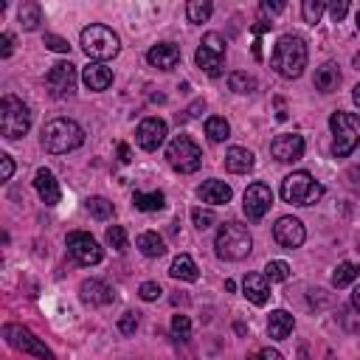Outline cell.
Instances as JSON below:
<instances>
[{"mask_svg":"<svg viewBox=\"0 0 360 360\" xmlns=\"http://www.w3.org/2000/svg\"><path fill=\"white\" fill-rule=\"evenodd\" d=\"M270 68L281 79H298L307 68V42L295 34L278 37V42L273 48V56H270Z\"/></svg>","mask_w":360,"mask_h":360,"instance_id":"6da1fadb","label":"cell"},{"mask_svg":"<svg viewBox=\"0 0 360 360\" xmlns=\"http://www.w3.org/2000/svg\"><path fill=\"white\" fill-rule=\"evenodd\" d=\"M84 143V129L73 118H53L42 127V149L51 155L73 152Z\"/></svg>","mask_w":360,"mask_h":360,"instance_id":"7a4b0ae2","label":"cell"},{"mask_svg":"<svg viewBox=\"0 0 360 360\" xmlns=\"http://www.w3.org/2000/svg\"><path fill=\"white\" fill-rule=\"evenodd\" d=\"M214 248H217V256L225 259V262H239L245 259L250 250H253V236L245 225L239 222H225L219 231H217V239H214Z\"/></svg>","mask_w":360,"mask_h":360,"instance_id":"3957f363","label":"cell"},{"mask_svg":"<svg viewBox=\"0 0 360 360\" xmlns=\"http://www.w3.org/2000/svg\"><path fill=\"white\" fill-rule=\"evenodd\" d=\"M329 129H332V155L335 158H346L354 152V146L360 143V118L354 112H332L329 115Z\"/></svg>","mask_w":360,"mask_h":360,"instance_id":"277c9868","label":"cell"},{"mask_svg":"<svg viewBox=\"0 0 360 360\" xmlns=\"http://www.w3.org/2000/svg\"><path fill=\"white\" fill-rule=\"evenodd\" d=\"M82 48L90 59L104 62V59H112L121 51V39L112 28H107L101 22H93V25L82 28Z\"/></svg>","mask_w":360,"mask_h":360,"instance_id":"5b68a950","label":"cell"},{"mask_svg":"<svg viewBox=\"0 0 360 360\" xmlns=\"http://www.w3.org/2000/svg\"><path fill=\"white\" fill-rule=\"evenodd\" d=\"M281 197L290 205H312L323 197V186L309 172H292L281 180Z\"/></svg>","mask_w":360,"mask_h":360,"instance_id":"8992f818","label":"cell"},{"mask_svg":"<svg viewBox=\"0 0 360 360\" xmlns=\"http://www.w3.org/2000/svg\"><path fill=\"white\" fill-rule=\"evenodd\" d=\"M31 127V110L17 98V96H3L0 98V132L8 141H17L28 132Z\"/></svg>","mask_w":360,"mask_h":360,"instance_id":"52a82bcc","label":"cell"},{"mask_svg":"<svg viewBox=\"0 0 360 360\" xmlns=\"http://www.w3.org/2000/svg\"><path fill=\"white\" fill-rule=\"evenodd\" d=\"M166 160H169V166H172L174 172H180V174H191V172L200 169V163H202V152H200V146H197L188 135H174L172 143L166 146Z\"/></svg>","mask_w":360,"mask_h":360,"instance_id":"ba28073f","label":"cell"},{"mask_svg":"<svg viewBox=\"0 0 360 360\" xmlns=\"http://www.w3.org/2000/svg\"><path fill=\"white\" fill-rule=\"evenodd\" d=\"M194 62H197V68L205 70L211 79L222 76V68H225V39H222V34L208 31V34L202 37L197 53H194Z\"/></svg>","mask_w":360,"mask_h":360,"instance_id":"9c48e42d","label":"cell"},{"mask_svg":"<svg viewBox=\"0 0 360 360\" xmlns=\"http://www.w3.org/2000/svg\"><path fill=\"white\" fill-rule=\"evenodd\" d=\"M3 335H6V340H8V346H14V349H20L22 354H31V357H39V360H56L53 357V352L31 332V329H25V326H17V323H6V329H3Z\"/></svg>","mask_w":360,"mask_h":360,"instance_id":"30bf717a","label":"cell"},{"mask_svg":"<svg viewBox=\"0 0 360 360\" xmlns=\"http://www.w3.org/2000/svg\"><path fill=\"white\" fill-rule=\"evenodd\" d=\"M65 245H68V253L82 267H93V264H98L104 259V250L98 248V242L90 233H84V231H70L68 239H65Z\"/></svg>","mask_w":360,"mask_h":360,"instance_id":"8fae6325","label":"cell"},{"mask_svg":"<svg viewBox=\"0 0 360 360\" xmlns=\"http://www.w3.org/2000/svg\"><path fill=\"white\" fill-rule=\"evenodd\" d=\"M76 65L70 62H56L51 65L48 76H45V87L53 98H70L76 93Z\"/></svg>","mask_w":360,"mask_h":360,"instance_id":"7c38bea8","label":"cell"},{"mask_svg":"<svg viewBox=\"0 0 360 360\" xmlns=\"http://www.w3.org/2000/svg\"><path fill=\"white\" fill-rule=\"evenodd\" d=\"M270 205H273V191H270V186H264V183H250V186L245 188L242 208H245V214H248L250 222H259V219L270 211Z\"/></svg>","mask_w":360,"mask_h":360,"instance_id":"4fadbf2b","label":"cell"},{"mask_svg":"<svg viewBox=\"0 0 360 360\" xmlns=\"http://www.w3.org/2000/svg\"><path fill=\"white\" fill-rule=\"evenodd\" d=\"M273 239H276L281 248L292 250V248H301V245H304L307 231H304L301 219H295V217H281V219L273 225Z\"/></svg>","mask_w":360,"mask_h":360,"instance_id":"5bb4252c","label":"cell"},{"mask_svg":"<svg viewBox=\"0 0 360 360\" xmlns=\"http://www.w3.org/2000/svg\"><path fill=\"white\" fill-rule=\"evenodd\" d=\"M270 155L278 160V163H292L304 155V138L295 135V132H284V135H276L270 141Z\"/></svg>","mask_w":360,"mask_h":360,"instance_id":"9a60e30c","label":"cell"},{"mask_svg":"<svg viewBox=\"0 0 360 360\" xmlns=\"http://www.w3.org/2000/svg\"><path fill=\"white\" fill-rule=\"evenodd\" d=\"M135 141H138L141 149L155 152L166 141V121L163 118H143L135 129Z\"/></svg>","mask_w":360,"mask_h":360,"instance_id":"2e32d148","label":"cell"},{"mask_svg":"<svg viewBox=\"0 0 360 360\" xmlns=\"http://www.w3.org/2000/svg\"><path fill=\"white\" fill-rule=\"evenodd\" d=\"M79 295H82V301L90 304V307H107V304H112V298H115V292H112L104 281H98V278H84V281L79 284Z\"/></svg>","mask_w":360,"mask_h":360,"instance_id":"e0dca14e","label":"cell"},{"mask_svg":"<svg viewBox=\"0 0 360 360\" xmlns=\"http://www.w3.org/2000/svg\"><path fill=\"white\" fill-rule=\"evenodd\" d=\"M146 62H149L152 68H158V70H172V68L180 62V48H177L174 42H158V45L149 48Z\"/></svg>","mask_w":360,"mask_h":360,"instance_id":"ac0fdd59","label":"cell"},{"mask_svg":"<svg viewBox=\"0 0 360 360\" xmlns=\"http://www.w3.org/2000/svg\"><path fill=\"white\" fill-rule=\"evenodd\" d=\"M242 292H245V298H248L250 304L262 307V304H267V298H270V278L262 276V273H248L245 281H242Z\"/></svg>","mask_w":360,"mask_h":360,"instance_id":"d6986e66","label":"cell"},{"mask_svg":"<svg viewBox=\"0 0 360 360\" xmlns=\"http://www.w3.org/2000/svg\"><path fill=\"white\" fill-rule=\"evenodd\" d=\"M34 188H37V194H39V200H42L45 205H56L59 197H62L59 183H56V177H53L51 169H37V174H34Z\"/></svg>","mask_w":360,"mask_h":360,"instance_id":"ffe728a7","label":"cell"},{"mask_svg":"<svg viewBox=\"0 0 360 360\" xmlns=\"http://www.w3.org/2000/svg\"><path fill=\"white\" fill-rule=\"evenodd\" d=\"M82 82L90 87V90H107L112 84V70L104 65V62H90L84 70H82Z\"/></svg>","mask_w":360,"mask_h":360,"instance_id":"44dd1931","label":"cell"},{"mask_svg":"<svg viewBox=\"0 0 360 360\" xmlns=\"http://www.w3.org/2000/svg\"><path fill=\"white\" fill-rule=\"evenodd\" d=\"M253 163H256L253 160V152L245 149V146H231L225 152V169L233 172V174H248L253 169Z\"/></svg>","mask_w":360,"mask_h":360,"instance_id":"7402d4cb","label":"cell"},{"mask_svg":"<svg viewBox=\"0 0 360 360\" xmlns=\"http://www.w3.org/2000/svg\"><path fill=\"white\" fill-rule=\"evenodd\" d=\"M200 200L202 202H211V205H225L231 200V186L222 183V180H205L200 188H197Z\"/></svg>","mask_w":360,"mask_h":360,"instance_id":"603a6c76","label":"cell"},{"mask_svg":"<svg viewBox=\"0 0 360 360\" xmlns=\"http://www.w3.org/2000/svg\"><path fill=\"white\" fill-rule=\"evenodd\" d=\"M295 326V318L287 312V309H273L270 312V321H267V332L273 340H284Z\"/></svg>","mask_w":360,"mask_h":360,"instance_id":"cb8c5ba5","label":"cell"},{"mask_svg":"<svg viewBox=\"0 0 360 360\" xmlns=\"http://www.w3.org/2000/svg\"><path fill=\"white\" fill-rule=\"evenodd\" d=\"M338 84H340V70H338V65H335V62H323V65L318 68V73H315V87H318L321 93H332V90H338Z\"/></svg>","mask_w":360,"mask_h":360,"instance_id":"d4e9b609","label":"cell"},{"mask_svg":"<svg viewBox=\"0 0 360 360\" xmlns=\"http://www.w3.org/2000/svg\"><path fill=\"white\" fill-rule=\"evenodd\" d=\"M169 276H172V278H177V281H197L200 270H197V264H194V259H191L188 253H180V256L172 262Z\"/></svg>","mask_w":360,"mask_h":360,"instance_id":"484cf974","label":"cell"},{"mask_svg":"<svg viewBox=\"0 0 360 360\" xmlns=\"http://www.w3.org/2000/svg\"><path fill=\"white\" fill-rule=\"evenodd\" d=\"M135 245H138V250H141L143 256H149V259H158V256L166 253V242H163V236H158L155 231H143Z\"/></svg>","mask_w":360,"mask_h":360,"instance_id":"4316f807","label":"cell"},{"mask_svg":"<svg viewBox=\"0 0 360 360\" xmlns=\"http://www.w3.org/2000/svg\"><path fill=\"white\" fill-rule=\"evenodd\" d=\"M17 17H20V25H22L25 31H34V28H39V22H42V8H39V3L25 0V3L20 6V11H17Z\"/></svg>","mask_w":360,"mask_h":360,"instance_id":"83f0119b","label":"cell"},{"mask_svg":"<svg viewBox=\"0 0 360 360\" xmlns=\"http://www.w3.org/2000/svg\"><path fill=\"white\" fill-rule=\"evenodd\" d=\"M132 205H135L138 211H160V208L166 205V197H163V191H149V194L135 191V194H132Z\"/></svg>","mask_w":360,"mask_h":360,"instance_id":"f1b7e54d","label":"cell"},{"mask_svg":"<svg viewBox=\"0 0 360 360\" xmlns=\"http://www.w3.org/2000/svg\"><path fill=\"white\" fill-rule=\"evenodd\" d=\"M357 273H360V264H354V262H340L338 267H335V273H332V287H349L354 278H357Z\"/></svg>","mask_w":360,"mask_h":360,"instance_id":"f546056e","label":"cell"},{"mask_svg":"<svg viewBox=\"0 0 360 360\" xmlns=\"http://www.w3.org/2000/svg\"><path fill=\"white\" fill-rule=\"evenodd\" d=\"M205 135H208L214 143H219V141H225V138L231 135V127H228V121H225L222 115H211V118L205 121Z\"/></svg>","mask_w":360,"mask_h":360,"instance_id":"4dcf8cb0","label":"cell"},{"mask_svg":"<svg viewBox=\"0 0 360 360\" xmlns=\"http://www.w3.org/2000/svg\"><path fill=\"white\" fill-rule=\"evenodd\" d=\"M211 11H214V6H211L208 0H191V3H186V17H188V22H205V20L211 17Z\"/></svg>","mask_w":360,"mask_h":360,"instance_id":"1f68e13d","label":"cell"},{"mask_svg":"<svg viewBox=\"0 0 360 360\" xmlns=\"http://www.w3.org/2000/svg\"><path fill=\"white\" fill-rule=\"evenodd\" d=\"M228 87H231L233 93H253V90H256V79L248 76V73H242V70H233V73L228 76Z\"/></svg>","mask_w":360,"mask_h":360,"instance_id":"d6a6232c","label":"cell"},{"mask_svg":"<svg viewBox=\"0 0 360 360\" xmlns=\"http://www.w3.org/2000/svg\"><path fill=\"white\" fill-rule=\"evenodd\" d=\"M84 205H87L90 217H96V219H110L112 217V202L104 200V197H87Z\"/></svg>","mask_w":360,"mask_h":360,"instance_id":"836d02e7","label":"cell"},{"mask_svg":"<svg viewBox=\"0 0 360 360\" xmlns=\"http://www.w3.org/2000/svg\"><path fill=\"white\" fill-rule=\"evenodd\" d=\"M326 8H329V6H326L323 0H304V3H301V14H304V22L315 25Z\"/></svg>","mask_w":360,"mask_h":360,"instance_id":"e575fe53","label":"cell"},{"mask_svg":"<svg viewBox=\"0 0 360 360\" xmlns=\"http://www.w3.org/2000/svg\"><path fill=\"white\" fill-rule=\"evenodd\" d=\"M264 276H267L270 281H284V278L290 276V264H287V262H281V259H273V262H267Z\"/></svg>","mask_w":360,"mask_h":360,"instance_id":"d590c367","label":"cell"},{"mask_svg":"<svg viewBox=\"0 0 360 360\" xmlns=\"http://www.w3.org/2000/svg\"><path fill=\"white\" fill-rule=\"evenodd\" d=\"M107 245L115 248V250H127V231L121 225L107 228Z\"/></svg>","mask_w":360,"mask_h":360,"instance_id":"8d00e7d4","label":"cell"},{"mask_svg":"<svg viewBox=\"0 0 360 360\" xmlns=\"http://www.w3.org/2000/svg\"><path fill=\"white\" fill-rule=\"evenodd\" d=\"M172 332H174L180 340H186V338L191 335V321H188V315H180V312H177V315L172 318Z\"/></svg>","mask_w":360,"mask_h":360,"instance_id":"74e56055","label":"cell"},{"mask_svg":"<svg viewBox=\"0 0 360 360\" xmlns=\"http://www.w3.org/2000/svg\"><path fill=\"white\" fill-rule=\"evenodd\" d=\"M191 222H194V228H200V231H205V228H211L214 225V211H202V208H194L191 211Z\"/></svg>","mask_w":360,"mask_h":360,"instance_id":"f35d334b","label":"cell"},{"mask_svg":"<svg viewBox=\"0 0 360 360\" xmlns=\"http://www.w3.org/2000/svg\"><path fill=\"white\" fill-rule=\"evenodd\" d=\"M45 48H51V51H56V53H68L70 51V45H68V39H62V37H56V34H45Z\"/></svg>","mask_w":360,"mask_h":360,"instance_id":"ab89813d","label":"cell"},{"mask_svg":"<svg viewBox=\"0 0 360 360\" xmlns=\"http://www.w3.org/2000/svg\"><path fill=\"white\" fill-rule=\"evenodd\" d=\"M135 329H138V312H124V315H121V321H118V332L132 335Z\"/></svg>","mask_w":360,"mask_h":360,"instance_id":"60d3db41","label":"cell"},{"mask_svg":"<svg viewBox=\"0 0 360 360\" xmlns=\"http://www.w3.org/2000/svg\"><path fill=\"white\" fill-rule=\"evenodd\" d=\"M160 284H155V281H143L141 284V290H138V295L143 298V301H155V298H160Z\"/></svg>","mask_w":360,"mask_h":360,"instance_id":"b9f144b4","label":"cell"},{"mask_svg":"<svg viewBox=\"0 0 360 360\" xmlns=\"http://www.w3.org/2000/svg\"><path fill=\"white\" fill-rule=\"evenodd\" d=\"M346 11H349V3H346V0H335V3H329V14H332L335 22H340V20L346 17Z\"/></svg>","mask_w":360,"mask_h":360,"instance_id":"7bdbcfd3","label":"cell"},{"mask_svg":"<svg viewBox=\"0 0 360 360\" xmlns=\"http://www.w3.org/2000/svg\"><path fill=\"white\" fill-rule=\"evenodd\" d=\"M202 110H205V101L200 98V101H194V104H191L188 110H183V112H177V121H188V118H197V115H200Z\"/></svg>","mask_w":360,"mask_h":360,"instance_id":"ee69618b","label":"cell"},{"mask_svg":"<svg viewBox=\"0 0 360 360\" xmlns=\"http://www.w3.org/2000/svg\"><path fill=\"white\" fill-rule=\"evenodd\" d=\"M248 360H284V357H281V352H278V349H270V346H264V349H259L256 354H250Z\"/></svg>","mask_w":360,"mask_h":360,"instance_id":"f6af8a7d","label":"cell"},{"mask_svg":"<svg viewBox=\"0 0 360 360\" xmlns=\"http://www.w3.org/2000/svg\"><path fill=\"white\" fill-rule=\"evenodd\" d=\"M14 174V160L11 155H0V180H11Z\"/></svg>","mask_w":360,"mask_h":360,"instance_id":"bcb514c9","label":"cell"},{"mask_svg":"<svg viewBox=\"0 0 360 360\" xmlns=\"http://www.w3.org/2000/svg\"><path fill=\"white\" fill-rule=\"evenodd\" d=\"M262 11H264V14H278V11H284V3H281V0H273V3L264 0V3H262Z\"/></svg>","mask_w":360,"mask_h":360,"instance_id":"7dc6e473","label":"cell"},{"mask_svg":"<svg viewBox=\"0 0 360 360\" xmlns=\"http://www.w3.org/2000/svg\"><path fill=\"white\" fill-rule=\"evenodd\" d=\"M0 56H11V34H3L0 37Z\"/></svg>","mask_w":360,"mask_h":360,"instance_id":"c3c4849f","label":"cell"},{"mask_svg":"<svg viewBox=\"0 0 360 360\" xmlns=\"http://www.w3.org/2000/svg\"><path fill=\"white\" fill-rule=\"evenodd\" d=\"M270 25H273V22H267V20H256V22L250 25V31H253L256 37H262L264 31H270Z\"/></svg>","mask_w":360,"mask_h":360,"instance_id":"681fc988","label":"cell"},{"mask_svg":"<svg viewBox=\"0 0 360 360\" xmlns=\"http://www.w3.org/2000/svg\"><path fill=\"white\" fill-rule=\"evenodd\" d=\"M118 160H121V163H129V160H132V155H129V146H127V143H118Z\"/></svg>","mask_w":360,"mask_h":360,"instance_id":"f907efd6","label":"cell"},{"mask_svg":"<svg viewBox=\"0 0 360 360\" xmlns=\"http://www.w3.org/2000/svg\"><path fill=\"white\" fill-rule=\"evenodd\" d=\"M276 110H278V112H276V118H278V121H284V118H287V107H284V98H276Z\"/></svg>","mask_w":360,"mask_h":360,"instance_id":"816d5d0a","label":"cell"},{"mask_svg":"<svg viewBox=\"0 0 360 360\" xmlns=\"http://www.w3.org/2000/svg\"><path fill=\"white\" fill-rule=\"evenodd\" d=\"M352 307L360 312V287H354V292H352Z\"/></svg>","mask_w":360,"mask_h":360,"instance_id":"f5cc1de1","label":"cell"},{"mask_svg":"<svg viewBox=\"0 0 360 360\" xmlns=\"http://www.w3.org/2000/svg\"><path fill=\"white\" fill-rule=\"evenodd\" d=\"M352 101L360 107V84H354V87H352Z\"/></svg>","mask_w":360,"mask_h":360,"instance_id":"db71d44e","label":"cell"},{"mask_svg":"<svg viewBox=\"0 0 360 360\" xmlns=\"http://www.w3.org/2000/svg\"><path fill=\"white\" fill-rule=\"evenodd\" d=\"M352 62H354V68L360 70V53H354V59H352Z\"/></svg>","mask_w":360,"mask_h":360,"instance_id":"11a10c76","label":"cell"},{"mask_svg":"<svg viewBox=\"0 0 360 360\" xmlns=\"http://www.w3.org/2000/svg\"><path fill=\"white\" fill-rule=\"evenodd\" d=\"M354 22H357V31H360V11H357V17H354Z\"/></svg>","mask_w":360,"mask_h":360,"instance_id":"9f6ffc18","label":"cell"}]
</instances>
